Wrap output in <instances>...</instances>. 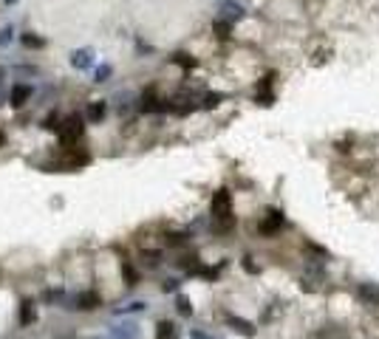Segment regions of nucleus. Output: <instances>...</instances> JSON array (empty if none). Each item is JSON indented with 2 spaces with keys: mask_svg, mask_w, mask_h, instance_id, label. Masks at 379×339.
Listing matches in <instances>:
<instances>
[{
  "mask_svg": "<svg viewBox=\"0 0 379 339\" xmlns=\"http://www.w3.org/2000/svg\"><path fill=\"white\" fill-rule=\"evenodd\" d=\"M198 277H204V280H215L218 277V269H210V266H201V269L195 271Z\"/></svg>",
  "mask_w": 379,
  "mask_h": 339,
  "instance_id": "28",
  "label": "nucleus"
},
{
  "mask_svg": "<svg viewBox=\"0 0 379 339\" xmlns=\"http://www.w3.org/2000/svg\"><path fill=\"white\" fill-rule=\"evenodd\" d=\"M3 77H6V71L0 68V105L6 102V88H3Z\"/></svg>",
  "mask_w": 379,
  "mask_h": 339,
  "instance_id": "32",
  "label": "nucleus"
},
{
  "mask_svg": "<svg viewBox=\"0 0 379 339\" xmlns=\"http://www.w3.org/2000/svg\"><path fill=\"white\" fill-rule=\"evenodd\" d=\"M3 139H6V133H3V130H0V144H3Z\"/></svg>",
  "mask_w": 379,
  "mask_h": 339,
  "instance_id": "36",
  "label": "nucleus"
},
{
  "mask_svg": "<svg viewBox=\"0 0 379 339\" xmlns=\"http://www.w3.org/2000/svg\"><path fill=\"white\" fill-rule=\"evenodd\" d=\"M173 62H176V65H181L184 71L195 68V60L190 57V54H173Z\"/></svg>",
  "mask_w": 379,
  "mask_h": 339,
  "instance_id": "18",
  "label": "nucleus"
},
{
  "mask_svg": "<svg viewBox=\"0 0 379 339\" xmlns=\"http://www.w3.org/2000/svg\"><path fill=\"white\" fill-rule=\"evenodd\" d=\"M71 303H74V308H80V311H94V308L102 305V297H99L97 291H82V294H77Z\"/></svg>",
  "mask_w": 379,
  "mask_h": 339,
  "instance_id": "5",
  "label": "nucleus"
},
{
  "mask_svg": "<svg viewBox=\"0 0 379 339\" xmlns=\"http://www.w3.org/2000/svg\"><path fill=\"white\" fill-rule=\"evenodd\" d=\"M111 74H114V68H111V65H99L97 74H94V79H97V82H108V79H111Z\"/></svg>",
  "mask_w": 379,
  "mask_h": 339,
  "instance_id": "24",
  "label": "nucleus"
},
{
  "mask_svg": "<svg viewBox=\"0 0 379 339\" xmlns=\"http://www.w3.org/2000/svg\"><path fill=\"white\" fill-rule=\"evenodd\" d=\"M34 320H37V305H34V300H23V303H20V325H23V328H28Z\"/></svg>",
  "mask_w": 379,
  "mask_h": 339,
  "instance_id": "11",
  "label": "nucleus"
},
{
  "mask_svg": "<svg viewBox=\"0 0 379 339\" xmlns=\"http://www.w3.org/2000/svg\"><path fill=\"white\" fill-rule=\"evenodd\" d=\"M218 17L221 20H230V23H238V20L244 17V6L235 3V0H224V3L218 6Z\"/></svg>",
  "mask_w": 379,
  "mask_h": 339,
  "instance_id": "6",
  "label": "nucleus"
},
{
  "mask_svg": "<svg viewBox=\"0 0 379 339\" xmlns=\"http://www.w3.org/2000/svg\"><path fill=\"white\" fill-rule=\"evenodd\" d=\"M139 311H147V303L136 300V303H130V305H122V308H116V314H139Z\"/></svg>",
  "mask_w": 379,
  "mask_h": 339,
  "instance_id": "16",
  "label": "nucleus"
},
{
  "mask_svg": "<svg viewBox=\"0 0 379 339\" xmlns=\"http://www.w3.org/2000/svg\"><path fill=\"white\" fill-rule=\"evenodd\" d=\"M11 40H14V28H11V26H3V28H0V48H6Z\"/></svg>",
  "mask_w": 379,
  "mask_h": 339,
  "instance_id": "22",
  "label": "nucleus"
},
{
  "mask_svg": "<svg viewBox=\"0 0 379 339\" xmlns=\"http://www.w3.org/2000/svg\"><path fill=\"white\" fill-rule=\"evenodd\" d=\"M3 3H6V6H14V3H17V0H3Z\"/></svg>",
  "mask_w": 379,
  "mask_h": 339,
  "instance_id": "35",
  "label": "nucleus"
},
{
  "mask_svg": "<svg viewBox=\"0 0 379 339\" xmlns=\"http://www.w3.org/2000/svg\"><path fill=\"white\" fill-rule=\"evenodd\" d=\"M178 286H181V283H178L176 277H170V280H164V283H161V291H164V294H176Z\"/></svg>",
  "mask_w": 379,
  "mask_h": 339,
  "instance_id": "25",
  "label": "nucleus"
},
{
  "mask_svg": "<svg viewBox=\"0 0 379 339\" xmlns=\"http://www.w3.org/2000/svg\"><path fill=\"white\" fill-rule=\"evenodd\" d=\"M141 257L147 260V266H159V260H161V252H144Z\"/></svg>",
  "mask_w": 379,
  "mask_h": 339,
  "instance_id": "30",
  "label": "nucleus"
},
{
  "mask_svg": "<svg viewBox=\"0 0 379 339\" xmlns=\"http://www.w3.org/2000/svg\"><path fill=\"white\" fill-rule=\"evenodd\" d=\"M224 320H227V325H230V328L235 331V334H244V337H255V325H252V322H249V320H244V317H235V314H227Z\"/></svg>",
  "mask_w": 379,
  "mask_h": 339,
  "instance_id": "8",
  "label": "nucleus"
},
{
  "mask_svg": "<svg viewBox=\"0 0 379 339\" xmlns=\"http://www.w3.org/2000/svg\"><path fill=\"white\" fill-rule=\"evenodd\" d=\"M105 113H108V102H102V99L88 105V119H91V122H102V119H105Z\"/></svg>",
  "mask_w": 379,
  "mask_h": 339,
  "instance_id": "12",
  "label": "nucleus"
},
{
  "mask_svg": "<svg viewBox=\"0 0 379 339\" xmlns=\"http://www.w3.org/2000/svg\"><path fill=\"white\" fill-rule=\"evenodd\" d=\"M210 212H212V218L215 221H235L232 218V195H230V190H218L215 195H212V204H210Z\"/></svg>",
  "mask_w": 379,
  "mask_h": 339,
  "instance_id": "1",
  "label": "nucleus"
},
{
  "mask_svg": "<svg viewBox=\"0 0 379 339\" xmlns=\"http://www.w3.org/2000/svg\"><path fill=\"white\" fill-rule=\"evenodd\" d=\"M122 271H125V277H127V286H136L139 283V274H136V269H133L130 263H122Z\"/></svg>",
  "mask_w": 379,
  "mask_h": 339,
  "instance_id": "23",
  "label": "nucleus"
},
{
  "mask_svg": "<svg viewBox=\"0 0 379 339\" xmlns=\"http://www.w3.org/2000/svg\"><path fill=\"white\" fill-rule=\"evenodd\" d=\"M164 243H167V246H184L187 243V235H184V232H170V235L164 237Z\"/></svg>",
  "mask_w": 379,
  "mask_h": 339,
  "instance_id": "20",
  "label": "nucleus"
},
{
  "mask_svg": "<svg viewBox=\"0 0 379 339\" xmlns=\"http://www.w3.org/2000/svg\"><path fill=\"white\" fill-rule=\"evenodd\" d=\"M130 102H133L130 94H119V113H127V111H130Z\"/></svg>",
  "mask_w": 379,
  "mask_h": 339,
  "instance_id": "29",
  "label": "nucleus"
},
{
  "mask_svg": "<svg viewBox=\"0 0 379 339\" xmlns=\"http://www.w3.org/2000/svg\"><path fill=\"white\" fill-rule=\"evenodd\" d=\"M91 62H94V51H91V48H80V51L71 54V65H74L77 71L91 68Z\"/></svg>",
  "mask_w": 379,
  "mask_h": 339,
  "instance_id": "10",
  "label": "nucleus"
},
{
  "mask_svg": "<svg viewBox=\"0 0 379 339\" xmlns=\"http://www.w3.org/2000/svg\"><path fill=\"white\" fill-rule=\"evenodd\" d=\"M31 85H23V82H17V85H11V91H9V102L14 105V108H23V105L31 99Z\"/></svg>",
  "mask_w": 379,
  "mask_h": 339,
  "instance_id": "7",
  "label": "nucleus"
},
{
  "mask_svg": "<svg viewBox=\"0 0 379 339\" xmlns=\"http://www.w3.org/2000/svg\"><path fill=\"white\" fill-rule=\"evenodd\" d=\"M176 337H178V331H176V325H173V322L161 320L159 325H156V339H176Z\"/></svg>",
  "mask_w": 379,
  "mask_h": 339,
  "instance_id": "13",
  "label": "nucleus"
},
{
  "mask_svg": "<svg viewBox=\"0 0 379 339\" xmlns=\"http://www.w3.org/2000/svg\"><path fill=\"white\" fill-rule=\"evenodd\" d=\"M212 31H215V37H221V40H227V37L232 34V23H230V20H221V17H215V23H212Z\"/></svg>",
  "mask_w": 379,
  "mask_h": 339,
  "instance_id": "14",
  "label": "nucleus"
},
{
  "mask_svg": "<svg viewBox=\"0 0 379 339\" xmlns=\"http://www.w3.org/2000/svg\"><path fill=\"white\" fill-rule=\"evenodd\" d=\"M136 48H139V51H141V54H153V45H147V43H141V40H139V43H136Z\"/></svg>",
  "mask_w": 379,
  "mask_h": 339,
  "instance_id": "33",
  "label": "nucleus"
},
{
  "mask_svg": "<svg viewBox=\"0 0 379 339\" xmlns=\"http://www.w3.org/2000/svg\"><path fill=\"white\" fill-rule=\"evenodd\" d=\"M23 45H26V48H43V45H45V40H43V37H37V34H31V31H28V34H23Z\"/></svg>",
  "mask_w": 379,
  "mask_h": 339,
  "instance_id": "19",
  "label": "nucleus"
},
{
  "mask_svg": "<svg viewBox=\"0 0 379 339\" xmlns=\"http://www.w3.org/2000/svg\"><path fill=\"white\" fill-rule=\"evenodd\" d=\"M255 102H257V105H266V108H269V105H274V94H269V91H260V94L255 96Z\"/></svg>",
  "mask_w": 379,
  "mask_h": 339,
  "instance_id": "26",
  "label": "nucleus"
},
{
  "mask_svg": "<svg viewBox=\"0 0 379 339\" xmlns=\"http://www.w3.org/2000/svg\"><path fill=\"white\" fill-rule=\"evenodd\" d=\"M354 294H357V300H360L362 305H368V308L379 305V286L377 283H360Z\"/></svg>",
  "mask_w": 379,
  "mask_h": 339,
  "instance_id": "4",
  "label": "nucleus"
},
{
  "mask_svg": "<svg viewBox=\"0 0 379 339\" xmlns=\"http://www.w3.org/2000/svg\"><path fill=\"white\" fill-rule=\"evenodd\" d=\"M241 263H244V269H247L249 274H257V271H260V269H257V266H255V263H252V257H244V260H241Z\"/></svg>",
  "mask_w": 379,
  "mask_h": 339,
  "instance_id": "31",
  "label": "nucleus"
},
{
  "mask_svg": "<svg viewBox=\"0 0 379 339\" xmlns=\"http://www.w3.org/2000/svg\"><path fill=\"white\" fill-rule=\"evenodd\" d=\"M283 226H286V218H283V212L280 209H269L263 215V221H260V226H257V232L260 235H266V237H272V235H277Z\"/></svg>",
  "mask_w": 379,
  "mask_h": 339,
  "instance_id": "2",
  "label": "nucleus"
},
{
  "mask_svg": "<svg viewBox=\"0 0 379 339\" xmlns=\"http://www.w3.org/2000/svg\"><path fill=\"white\" fill-rule=\"evenodd\" d=\"M43 297H45V303H60L62 300V288H48Z\"/></svg>",
  "mask_w": 379,
  "mask_h": 339,
  "instance_id": "27",
  "label": "nucleus"
},
{
  "mask_svg": "<svg viewBox=\"0 0 379 339\" xmlns=\"http://www.w3.org/2000/svg\"><path fill=\"white\" fill-rule=\"evenodd\" d=\"M111 339H139V325L136 322H122L111 328Z\"/></svg>",
  "mask_w": 379,
  "mask_h": 339,
  "instance_id": "9",
  "label": "nucleus"
},
{
  "mask_svg": "<svg viewBox=\"0 0 379 339\" xmlns=\"http://www.w3.org/2000/svg\"><path fill=\"white\" fill-rule=\"evenodd\" d=\"M176 311L181 314V317H190V314H193V303H190V297H184V294L176 297Z\"/></svg>",
  "mask_w": 379,
  "mask_h": 339,
  "instance_id": "15",
  "label": "nucleus"
},
{
  "mask_svg": "<svg viewBox=\"0 0 379 339\" xmlns=\"http://www.w3.org/2000/svg\"><path fill=\"white\" fill-rule=\"evenodd\" d=\"M190 339H212V337H207L204 331H190Z\"/></svg>",
  "mask_w": 379,
  "mask_h": 339,
  "instance_id": "34",
  "label": "nucleus"
},
{
  "mask_svg": "<svg viewBox=\"0 0 379 339\" xmlns=\"http://www.w3.org/2000/svg\"><path fill=\"white\" fill-rule=\"evenodd\" d=\"M85 133V124H82V116H68L65 122H62V133H60V139L62 144H71V141H77Z\"/></svg>",
  "mask_w": 379,
  "mask_h": 339,
  "instance_id": "3",
  "label": "nucleus"
},
{
  "mask_svg": "<svg viewBox=\"0 0 379 339\" xmlns=\"http://www.w3.org/2000/svg\"><path fill=\"white\" fill-rule=\"evenodd\" d=\"M221 102H224V94H207V96H204V108H207V111L218 108Z\"/></svg>",
  "mask_w": 379,
  "mask_h": 339,
  "instance_id": "21",
  "label": "nucleus"
},
{
  "mask_svg": "<svg viewBox=\"0 0 379 339\" xmlns=\"http://www.w3.org/2000/svg\"><path fill=\"white\" fill-rule=\"evenodd\" d=\"M45 130H54V133H62V119L57 116V113H51V116H45Z\"/></svg>",
  "mask_w": 379,
  "mask_h": 339,
  "instance_id": "17",
  "label": "nucleus"
}]
</instances>
